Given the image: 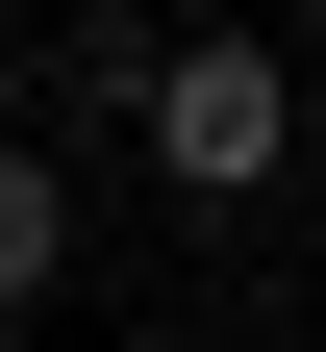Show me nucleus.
<instances>
[{
  "mask_svg": "<svg viewBox=\"0 0 326 352\" xmlns=\"http://www.w3.org/2000/svg\"><path fill=\"white\" fill-rule=\"evenodd\" d=\"M51 277H75V176L25 151V126H0V327H25V302H51Z\"/></svg>",
  "mask_w": 326,
  "mask_h": 352,
  "instance_id": "obj_2",
  "label": "nucleus"
},
{
  "mask_svg": "<svg viewBox=\"0 0 326 352\" xmlns=\"http://www.w3.org/2000/svg\"><path fill=\"white\" fill-rule=\"evenodd\" d=\"M126 151H151L176 201H276V151H301V76H276V25H151V76H126Z\"/></svg>",
  "mask_w": 326,
  "mask_h": 352,
  "instance_id": "obj_1",
  "label": "nucleus"
}]
</instances>
